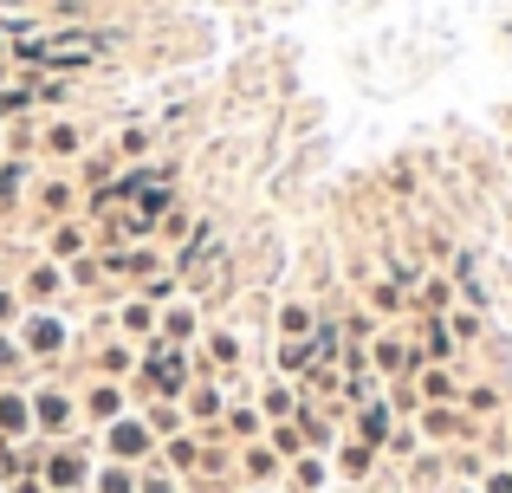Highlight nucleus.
<instances>
[{
    "instance_id": "1",
    "label": "nucleus",
    "mask_w": 512,
    "mask_h": 493,
    "mask_svg": "<svg viewBox=\"0 0 512 493\" xmlns=\"http://www.w3.org/2000/svg\"><path fill=\"white\" fill-rule=\"evenodd\" d=\"M72 416H78V403H72L65 390H39V396H33V422H39L46 435H65V429H72Z\"/></svg>"
},
{
    "instance_id": "2",
    "label": "nucleus",
    "mask_w": 512,
    "mask_h": 493,
    "mask_svg": "<svg viewBox=\"0 0 512 493\" xmlns=\"http://www.w3.org/2000/svg\"><path fill=\"white\" fill-rule=\"evenodd\" d=\"M26 429H33V403H26L20 390H0V435H7V442H20Z\"/></svg>"
},
{
    "instance_id": "3",
    "label": "nucleus",
    "mask_w": 512,
    "mask_h": 493,
    "mask_svg": "<svg viewBox=\"0 0 512 493\" xmlns=\"http://www.w3.org/2000/svg\"><path fill=\"white\" fill-rule=\"evenodd\" d=\"M59 344H65L59 318H33V325H26V357H46V351H59Z\"/></svg>"
},
{
    "instance_id": "4",
    "label": "nucleus",
    "mask_w": 512,
    "mask_h": 493,
    "mask_svg": "<svg viewBox=\"0 0 512 493\" xmlns=\"http://www.w3.org/2000/svg\"><path fill=\"white\" fill-rule=\"evenodd\" d=\"M111 448H117V455H143V448H150V429H137V422H111Z\"/></svg>"
},
{
    "instance_id": "5",
    "label": "nucleus",
    "mask_w": 512,
    "mask_h": 493,
    "mask_svg": "<svg viewBox=\"0 0 512 493\" xmlns=\"http://www.w3.org/2000/svg\"><path fill=\"white\" fill-rule=\"evenodd\" d=\"M91 416H104V422H117V416H124V396H117V390H91Z\"/></svg>"
},
{
    "instance_id": "6",
    "label": "nucleus",
    "mask_w": 512,
    "mask_h": 493,
    "mask_svg": "<svg viewBox=\"0 0 512 493\" xmlns=\"http://www.w3.org/2000/svg\"><path fill=\"white\" fill-rule=\"evenodd\" d=\"M46 150H52V156H78V130H72V124H52V130H46Z\"/></svg>"
},
{
    "instance_id": "7",
    "label": "nucleus",
    "mask_w": 512,
    "mask_h": 493,
    "mask_svg": "<svg viewBox=\"0 0 512 493\" xmlns=\"http://www.w3.org/2000/svg\"><path fill=\"white\" fill-rule=\"evenodd\" d=\"M46 481L52 487H78V461H59V455H52L46 461Z\"/></svg>"
},
{
    "instance_id": "8",
    "label": "nucleus",
    "mask_w": 512,
    "mask_h": 493,
    "mask_svg": "<svg viewBox=\"0 0 512 493\" xmlns=\"http://www.w3.org/2000/svg\"><path fill=\"white\" fill-rule=\"evenodd\" d=\"M208 351H214V364H234L240 338H234V331H214V338H208Z\"/></svg>"
},
{
    "instance_id": "9",
    "label": "nucleus",
    "mask_w": 512,
    "mask_h": 493,
    "mask_svg": "<svg viewBox=\"0 0 512 493\" xmlns=\"http://www.w3.org/2000/svg\"><path fill=\"white\" fill-rule=\"evenodd\" d=\"M124 331H150V299H130L124 305Z\"/></svg>"
},
{
    "instance_id": "10",
    "label": "nucleus",
    "mask_w": 512,
    "mask_h": 493,
    "mask_svg": "<svg viewBox=\"0 0 512 493\" xmlns=\"http://www.w3.org/2000/svg\"><path fill=\"white\" fill-rule=\"evenodd\" d=\"M39 202L59 215V208H72V189H65V182H46V189H39Z\"/></svg>"
},
{
    "instance_id": "11",
    "label": "nucleus",
    "mask_w": 512,
    "mask_h": 493,
    "mask_svg": "<svg viewBox=\"0 0 512 493\" xmlns=\"http://www.w3.org/2000/svg\"><path fill=\"white\" fill-rule=\"evenodd\" d=\"M20 364H26V344L0 338V377H7V370H20Z\"/></svg>"
},
{
    "instance_id": "12",
    "label": "nucleus",
    "mask_w": 512,
    "mask_h": 493,
    "mask_svg": "<svg viewBox=\"0 0 512 493\" xmlns=\"http://www.w3.org/2000/svg\"><path fill=\"white\" fill-rule=\"evenodd\" d=\"M98 493H130V474L124 468H104L98 474Z\"/></svg>"
},
{
    "instance_id": "13",
    "label": "nucleus",
    "mask_w": 512,
    "mask_h": 493,
    "mask_svg": "<svg viewBox=\"0 0 512 493\" xmlns=\"http://www.w3.org/2000/svg\"><path fill=\"white\" fill-rule=\"evenodd\" d=\"M150 150V130H124V143H117V156H143Z\"/></svg>"
},
{
    "instance_id": "14",
    "label": "nucleus",
    "mask_w": 512,
    "mask_h": 493,
    "mask_svg": "<svg viewBox=\"0 0 512 493\" xmlns=\"http://www.w3.org/2000/svg\"><path fill=\"white\" fill-rule=\"evenodd\" d=\"M286 409H292V390H286V383H273V390H266V416H286Z\"/></svg>"
},
{
    "instance_id": "15",
    "label": "nucleus",
    "mask_w": 512,
    "mask_h": 493,
    "mask_svg": "<svg viewBox=\"0 0 512 493\" xmlns=\"http://www.w3.org/2000/svg\"><path fill=\"white\" fill-rule=\"evenodd\" d=\"M150 429H156V435H163V429H182V409H163V403H156V409H150Z\"/></svg>"
},
{
    "instance_id": "16",
    "label": "nucleus",
    "mask_w": 512,
    "mask_h": 493,
    "mask_svg": "<svg viewBox=\"0 0 512 493\" xmlns=\"http://www.w3.org/2000/svg\"><path fill=\"white\" fill-rule=\"evenodd\" d=\"M52 253H59V260H72V253H78V228H59V234H52Z\"/></svg>"
},
{
    "instance_id": "17",
    "label": "nucleus",
    "mask_w": 512,
    "mask_h": 493,
    "mask_svg": "<svg viewBox=\"0 0 512 493\" xmlns=\"http://www.w3.org/2000/svg\"><path fill=\"white\" fill-rule=\"evenodd\" d=\"M214 409H221V390H201L195 403H188V416H214Z\"/></svg>"
},
{
    "instance_id": "18",
    "label": "nucleus",
    "mask_w": 512,
    "mask_h": 493,
    "mask_svg": "<svg viewBox=\"0 0 512 493\" xmlns=\"http://www.w3.org/2000/svg\"><path fill=\"white\" fill-rule=\"evenodd\" d=\"M279 325H286V331H305V325H312V312H305V305H286V312H279Z\"/></svg>"
},
{
    "instance_id": "19",
    "label": "nucleus",
    "mask_w": 512,
    "mask_h": 493,
    "mask_svg": "<svg viewBox=\"0 0 512 493\" xmlns=\"http://www.w3.org/2000/svg\"><path fill=\"white\" fill-rule=\"evenodd\" d=\"M104 370H111V377H124V370H130V351H124V344H111V351H104Z\"/></svg>"
},
{
    "instance_id": "20",
    "label": "nucleus",
    "mask_w": 512,
    "mask_h": 493,
    "mask_svg": "<svg viewBox=\"0 0 512 493\" xmlns=\"http://www.w3.org/2000/svg\"><path fill=\"white\" fill-rule=\"evenodd\" d=\"M169 468H195V442H169Z\"/></svg>"
},
{
    "instance_id": "21",
    "label": "nucleus",
    "mask_w": 512,
    "mask_h": 493,
    "mask_svg": "<svg viewBox=\"0 0 512 493\" xmlns=\"http://www.w3.org/2000/svg\"><path fill=\"white\" fill-rule=\"evenodd\" d=\"M273 468H279V461L266 455V448H253V455H247V474H260V481H266V474H273Z\"/></svg>"
},
{
    "instance_id": "22",
    "label": "nucleus",
    "mask_w": 512,
    "mask_h": 493,
    "mask_svg": "<svg viewBox=\"0 0 512 493\" xmlns=\"http://www.w3.org/2000/svg\"><path fill=\"white\" fill-rule=\"evenodd\" d=\"M20 182H26V169H20V163H7V169H0V195H13Z\"/></svg>"
},
{
    "instance_id": "23",
    "label": "nucleus",
    "mask_w": 512,
    "mask_h": 493,
    "mask_svg": "<svg viewBox=\"0 0 512 493\" xmlns=\"http://www.w3.org/2000/svg\"><path fill=\"white\" fill-rule=\"evenodd\" d=\"M182 234H188V215H182V208H175V215L163 221V241H182Z\"/></svg>"
},
{
    "instance_id": "24",
    "label": "nucleus",
    "mask_w": 512,
    "mask_h": 493,
    "mask_svg": "<svg viewBox=\"0 0 512 493\" xmlns=\"http://www.w3.org/2000/svg\"><path fill=\"white\" fill-rule=\"evenodd\" d=\"M13 318H20V299H13V292L0 286V325H13Z\"/></svg>"
},
{
    "instance_id": "25",
    "label": "nucleus",
    "mask_w": 512,
    "mask_h": 493,
    "mask_svg": "<svg viewBox=\"0 0 512 493\" xmlns=\"http://www.w3.org/2000/svg\"><path fill=\"white\" fill-rule=\"evenodd\" d=\"M143 493H182V487H175V474H150V481H143Z\"/></svg>"
}]
</instances>
